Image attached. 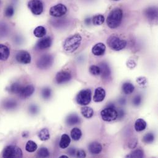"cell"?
<instances>
[{
    "mask_svg": "<svg viewBox=\"0 0 158 158\" xmlns=\"http://www.w3.org/2000/svg\"><path fill=\"white\" fill-rule=\"evenodd\" d=\"M124 17V11L122 8L115 7L108 14L106 18V24L111 29L118 28L122 23Z\"/></svg>",
    "mask_w": 158,
    "mask_h": 158,
    "instance_id": "6da1fadb",
    "label": "cell"
},
{
    "mask_svg": "<svg viewBox=\"0 0 158 158\" xmlns=\"http://www.w3.org/2000/svg\"><path fill=\"white\" fill-rule=\"evenodd\" d=\"M82 38L80 34H75L67 38L63 44L64 51L69 53H73L76 51L81 44Z\"/></svg>",
    "mask_w": 158,
    "mask_h": 158,
    "instance_id": "7a4b0ae2",
    "label": "cell"
},
{
    "mask_svg": "<svg viewBox=\"0 0 158 158\" xmlns=\"http://www.w3.org/2000/svg\"><path fill=\"white\" fill-rule=\"evenodd\" d=\"M106 43L109 48L114 51H121L127 46V41L125 40L116 35L110 36Z\"/></svg>",
    "mask_w": 158,
    "mask_h": 158,
    "instance_id": "3957f363",
    "label": "cell"
},
{
    "mask_svg": "<svg viewBox=\"0 0 158 158\" xmlns=\"http://www.w3.org/2000/svg\"><path fill=\"white\" fill-rule=\"evenodd\" d=\"M100 114L102 119L107 122L114 121L118 118V111L113 103L108 105L107 107L101 111Z\"/></svg>",
    "mask_w": 158,
    "mask_h": 158,
    "instance_id": "277c9868",
    "label": "cell"
},
{
    "mask_svg": "<svg viewBox=\"0 0 158 158\" xmlns=\"http://www.w3.org/2000/svg\"><path fill=\"white\" fill-rule=\"evenodd\" d=\"M23 153L22 150L14 145L7 146L5 149L2 154L3 158H22Z\"/></svg>",
    "mask_w": 158,
    "mask_h": 158,
    "instance_id": "5b68a950",
    "label": "cell"
},
{
    "mask_svg": "<svg viewBox=\"0 0 158 158\" xmlns=\"http://www.w3.org/2000/svg\"><path fill=\"white\" fill-rule=\"evenodd\" d=\"M92 92L90 89H83L81 90L77 96V102L78 104L82 106H86L91 101Z\"/></svg>",
    "mask_w": 158,
    "mask_h": 158,
    "instance_id": "8992f818",
    "label": "cell"
},
{
    "mask_svg": "<svg viewBox=\"0 0 158 158\" xmlns=\"http://www.w3.org/2000/svg\"><path fill=\"white\" fill-rule=\"evenodd\" d=\"M54 62V57L51 54H44L40 57L36 62V65L41 70L50 68Z\"/></svg>",
    "mask_w": 158,
    "mask_h": 158,
    "instance_id": "52a82bcc",
    "label": "cell"
},
{
    "mask_svg": "<svg viewBox=\"0 0 158 158\" xmlns=\"http://www.w3.org/2000/svg\"><path fill=\"white\" fill-rule=\"evenodd\" d=\"M28 7L35 15H41L44 10V5L41 0H30L28 3Z\"/></svg>",
    "mask_w": 158,
    "mask_h": 158,
    "instance_id": "ba28073f",
    "label": "cell"
},
{
    "mask_svg": "<svg viewBox=\"0 0 158 158\" xmlns=\"http://www.w3.org/2000/svg\"><path fill=\"white\" fill-rule=\"evenodd\" d=\"M67 7L63 4H57L50 8L49 14L51 16L55 17H60L66 14L67 12Z\"/></svg>",
    "mask_w": 158,
    "mask_h": 158,
    "instance_id": "9c48e42d",
    "label": "cell"
},
{
    "mask_svg": "<svg viewBox=\"0 0 158 158\" xmlns=\"http://www.w3.org/2000/svg\"><path fill=\"white\" fill-rule=\"evenodd\" d=\"M15 59L18 62L23 64H28L31 60L30 54L25 51H20L17 54Z\"/></svg>",
    "mask_w": 158,
    "mask_h": 158,
    "instance_id": "30bf717a",
    "label": "cell"
},
{
    "mask_svg": "<svg viewBox=\"0 0 158 158\" xmlns=\"http://www.w3.org/2000/svg\"><path fill=\"white\" fill-rule=\"evenodd\" d=\"M72 75L70 73L66 71H62L59 72L56 77V81L59 84H62L70 81L72 79Z\"/></svg>",
    "mask_w": 158,
    "mask_h": 158,
    "instance_id": "8fae6325",
    "label": "cell"
},
{
    "mask_svg": "<svg viewBox=\"0 0 158 158\" xmlns=\"http://www.w3.org/2000/svg\"><path fill=\"white\" fill-rule=\"evenodd\" d=\"M52 43V40L51 37L48 36L42 38L37 43L36 45V48L39 50H44L49 48Z\"/></svg>",
    "mask_w": 158,
    "mask_h": 158,
    "instance_id": "7c38bea8",
    "label": "cell"
},
{
    "mask_svg": "<svg viewBox=\"0 0 158 158\" xmlns=\"http://www.w3.org/2000/svg\"><path fill=\"white\" fill-rule=\"evenodd\" d=\"M35 92V87L32 85H28L27 86H23L19 95L20 97L26 98L30 97Z\"/></svg>",
    "mask_w": 158,
    "mask_h": 158,
    "instance_id": "4fadbf2b",
    "label": "cell"
},
{
    "mask_svg": "<svg viewBox=\"0 0 158 158\" xmlns=\"http://www.w3.org/2000/svg\"><path fill=\"white\" fill-rule=\"evenodd\" d=\"M105 45L102 43H98L94 46L92 49V52L95 56H102L105 54Z\"/></svg>",
    "mask_w": 158,
    "mask_h": 158,
    "instance_id": "5bb4252c",
    "label": "cell"
},
{
    "mask_svg": "<svg viewBox=\"0 0 158 158\" xmlns=\"http://www.w3.org/2000/svg\"><path fill=\"white\" fill-rule=\"evenodd\" d=\"M105 96H106V92L105 89L101 87H99L95 90V93H94L93 99L95 102H101L105 99Z\"/></svg>",
    "mask_w": 158,
    "mask_h": 158,
    "instance_id": "9a60e30c",
    "label": "cell"
},
{
    "mask_svg": "<svg viewBox=\"0 0 158 158\" xmlns=\"http://www.w3.org/2000/svg\"><path fill=\"white\" fill-rule=\"evenodd\" d=\"M100 69V75L103 79H108L111 75V70L106 63H102L98 66Z\"/></svg>",
    "mask_w": 158,
    "mask_h": 158,
    "instance_id": "2e32d148",
    "label": "cell"
},
{
    "mask_svg": "<svg viewBox=\"0 0 158 158\" xmlns=\"http://www.w3.org/2000/svg\"><path fill=\"white\" fill-rule=\"evenodd\" d=\"M88 150L93 155H98L102 151V146L97 142H94L89 145Z\"/></svg>",
    "mask_w": 158,
    "mask_h": 158,
    "instance_id": "e0dca14e",
    "label": "cell"
},
{
    "mask_svg": "<svg viewBox=\"0 0 158 158\" xmlns=\"http://www.w3.org/2000/svg\"><path fill=\"white\" fill-rule=\"evenodd\" d=\"M145 14L149 20H155L158 17L157 9L153 7H148L145 10Z\"/></svg>",
    "mask_w": 158,
    "mask_h": 158,
    "instance_id": "ac0fdd59",
    "label": "cell"
},
{
    "mask_svg": "<svg viewBox=\"0 0 158 158\" xmlns=\"http://www.w3.org/2000/svg\"><path fill=\"white\" fill-rule=\"evenodd\" d=\"M10 55L9 48L4 44H0V60H6Z\"/></svg>",
    "mask_w": 158,
    "mask_h": 158,
    "instance_id": "d6986e66",
    "label": "cell"
},
{
    "mask_svg": "<svg viewBox=\"0 0 158 158\" xmlns=\"http://www.w3.org/2000/svg\"><path fill=\"white\" fill-rule=\"evenodd\" d=\"M81 122V119L77 114L73 113L68 116L66 118V123L69 126H73L75 124H79Z\"/></svg>",
    "mask_w": 158,
    "mask_h": 158,
    "instance_id": "ffe728a7",
    "label": "cell"
},
{
    "mask_svg": "<svg viewBox=\"0 0 158 158\" xmlns=\"http://www.w3.org/2000/svg\"><path fill=\"white\" fill-rule=\"evenodd\" d=\"M71 139L69 135L63 134L61 137V139L59 143V146L62 149H65L68 148L70 144Z\"/></svg>",
    "mask_w": 158,
    "mask_h": 158,
    "instance_id": "44dd1931",
    "label": "cell"
},
{
    "mask_svg": "<svg viewBox=\"0 0 158 158\" xmlns=\"http://www.w3.org/2000/svg\"><path fill=\"white\" fill-rule=\"evenodd\" d=\"M134 127L137 132L143 131L147 127V123L143 119H138L135 123Z\"/></svg>",
    "mask_w": 158,
    "mask_h": 158,
    "instance_id": "7402d4cb",
    "label": "cell"
},
{
    "mask_svg": "<svg viewBox=\"0 0 158 158\" xmlns=\"http://www.w3.org/2000/svg\"><path fill=\"white\" fill-rule=\"evenodd\" d=\"M81 113L82 115L87 119L91 118L94 115V110L89 106H83L81 108Z\"/></svg>",
    "mask_w": 158,
    "mask_h": 158,
    "instance_id": "603a6c76",
    "label": "cell"
},
{
    "mask_svg": "<svg viewBox=\"0 0 158 158\" xmlns=\"http://www.w3.org/2000/svg\"><path fill=\"white\" fill-rule=\"evenodd\" d=\"M123 91L125 94H131L135 90V87L133 84L131 82H125L122 86Z\"/></svg>",
    "mask_w": 158,
    "mask_h": 158,
    "instance_id": "cb8c5ba5",
    "label": "cell"
},
{
    "mask_svg": "<svg viewBox=\"0 0 158 158\" xmlns=\"http://www.w3.org/2000/svg\"><path fill=\"white\" fill-rule=\"evenodd\" d=\"M38 137L42 141H46L50 139L49 131L47 128L41 129L38 133Z\"/></svg>",
    "mask_w": 158,
    "mask_h": 158,
    "instance_id": "d4e9b609",
    "label": "cell"
},
{
    "mask_svg": "<svg viewBox=\"0 0 158 158\" xmlns=\"http://www.w3.org/2000/svg\"><path fill=\"white\" fill-rule=\"evenodd\" d=\"M33 34L37 38H42L46 35V30L44 27L39 26L34 30Z\"/></svg>",
    "mask_w": 158,
    "mask_h": 158,
    "instance_id": "484cf974",
    "label": "cell"
},
{
    "mask_svg": "<svg viewBox=\"0 0 158 158\" xmlns=\"http://www.w3.org/2000/svg\"><path fill=\"white\" fill-rule=\"evenodd\" d=\"M92 22L94 25H101L105 22V17L102 14H97L93 17Z\"/></svg>",
    "mask_w": 158,
    "mask_h": 158,
    "instance_id": "4316f807",
    "label": "cell"
},
{
    "mask_svg": "<svg viewBox=\"0 0 158 158\" xmlns=\"http://www.w3.org/2000/svg\"><path fill=\"white\" fill-rule=\"evenodd\" d=\"M2 105L6 110H13L16 108L17 103L14 100H6Z\"/></svg>",
    "mask_w": 158,
    "mask_h": 158,
    "instance_id": "83f0119b",
    "label": "cell"
},
{
    "mask_svg": "<svg viewBox=\"0 0 158 158\" xmlns=\"http://www.w3.org/2000/svg\"><path fill=\"white\" fill-rule=\"evenodd\" d=\"M82 137V132L78 127L73 128L71 131V137L73 140L78 141Z\"/></svg>",
    "mask_w": 158,
    "mask_h": 158,
    "instance_id": "f1b7e54d",
    "label": "cell"
},
{
    "mask_svg": "<svg viewBox=\"0 0 158 158\" xmlns=\"http://www.w3.org/2000/svg\"><path fill=\"white\" fill-rule=\"evenodd\" d=\"M22 85H20L19 83L18 82H15L14 84H12L9 89V91L12 93V94H19V92H20L22 88Z\"/></svg>",
    "mask_w": 158,
    "mask_h": 158,
    "instance_id": "f546056e",
    "label": "cell"
},
{
    "mask_svg": "<svg viewBox=\"0 0 158 158\" xmlns=\"http://www.w3.org/2000/svg\"><path fill=\"white\" fill-rule=\"evenodd\" d=\"M37 148H38V146L36 143L32 140L28 141L26 144L25 150L29 153L35 152L37 150Z\"/></svg>",
    "mask_w": 158,
    "mask_h": 158,
    "instance_id": "4dcf8cb0",
    "label": "cell"
},
{
    "mask_svg": "<svg viewBox=\"0 0 158 158\" xmlns=\"http://www.w3.org/2000/svg\"><path fill=\"white\" fill-rule=\"evenodd\" d=\"M144 156V153L143 152L140 150V149H137L134 150V152H132L130 155H127V158H143Z\"/></svg>",
    "mask_w": 158,
    "mask_h": 158,
    "instance_id": "1f68e13d",
    "label": "cell"
},
{
    "mask_svg": "<svg viewBox=\"0 0 158 158\" xmlns=\"http://www.w3.org/2000/svg\"><path fill=\"white\" fill-rule=\"evenodd\" d=\"M155 140V135L153 133H148L143 138V142L147 144L152 143Z\"/></svg>",
    "mask_w": 158,
    "mask_h": 158,
    "instance_id": "d6a6232c",
    "label": "cell"
},
{
    "mask_svg": "<svg viewBox=\"0 0 158 158\" xmlns=\"http://www.w3.org/2000/svg\"><path fill=\"white\" fill-rule=\"evenodd\" d=\"M52 95V90L49 87H44L41 90V95L45 100H48L51 98Z\"/></svg>",
    "mask_w": 158,
    "mask_h": 158,
    "instance_id": "836d02e7",
    "label": "cell"
},
{
    "mask_svg": "<svg viewBox=\"0 0 158 158\" xmlns=\"http://www.w3.org/2000/svg\"><path fill=\"white\" fill-rule=\"evenodd\" d=\"M49 150L45 148H41L38 152V156L40 158H48L49 156Z\"/></svg>",
    "mask_w": 158,
    "mask_h": 158,
    "instance_id": "e575fe53",
    "label": "cell"
},
{
    "mask_svg": "<svg viewBox=\"0 0 158 158\" xmlns=\"http://www.w3.org/2000/svg\"><path fill=\"white\" fill-rule=\"evenodd\" d=\"M89 72L94 76L99 75H100V67L97 65H91L89 67Z\"/></svg>",
    "mask_w": 158,
    "mask_h": 158,
    "instance_id": "d590c367",
    "label": "cell"
},
{
    "mask_svg": "<svg viewBox=\"0 0 158 158\" xmlns=\"http://www.w3.org/2000/svg\"><path fill=\"white\" fill-rule=\"evenodd\" d=\"M4 14H5V15L6 17H12L14 15V7L12 6H8L6 9Z\"/></svg>",
    "mask_w": 158,
    "mask_h": 158,
    "instance_id": "8d00e7d4",
    "label": "cell"
},
{
    "mask_svg": "<svg viewBox=\"0 0 158 158\" xmlns=\"http://www.w3.org/2000/svg\"><path fill=\"white\" fill-rule=\"evenodd\" d=\"M142 102V97L140 95L135 96L132 100V103L134 106H139Z\"/></svg>",
    "mask_w": 158,
    "mask_h": 158,
    "instance_id": "74e56055",
    "label": "cell"
},
{
    "mask_svg": "<svg viewBox=\"0 0 158 158\" xmlns=\"http://www.w3.org/2000/svg\"><path fill=\"white\" fill-rule=\"evenodd\" d=\"M29 111L31 114H36L39 111V108L36 105H32L29 107Z\"/></svg>",
    "mask_w": 158,
    "mask_h": 158,
    "instance_id": "f35d334b",
    "label": "cell"
},
{
    "mask_svg": "<svg viewBox=\"0 0 158 158\" xmlns=\"http://www.w3.org/2000/svg\"><path fill=\"white\" fill-rule=\"evenodd\" d=\"M137 143H138V141L137 140V139H133L129 142V147L132 149L135 148L137 145Z\"/></svg>",
    "mask_w": 158,
    "mask_h": 158,
    "instance_id": "ab89813d",
    "label": "cell"
},
{
    "mask_svg": "<svg viewBox=\"0 0 158 158\" xmlns=\"http://www.w3.org/2000/svg\"><path fill=\"white\" fill-rule=\"evenodd\" d=\"M77 157H78V158H85V156H86V154H85V152H84V150H81L78 151L77 154Z\"/></svg>",
    "mask_w": 158,
    "mask_h": 158,
    "instance_id": "60d3db41",
    "label": "cell"
},
{
    "mask_svg": "<svg viewBox=\"0 0 158 158\" xmlns=\"http://www.w3.org/2000/svg\"><path fill=\"white\" fill-rule=\"evenodd\" d=\"M117 111H118V118H119V119H122L124 116V110L122 109H119L118 110H117Z\"/></svg>",
    "mask_w": 158,
    "mask_h": 158,
    "instance_id": "b9f144b4",
    "label": "cell"
},
{
    "mask_svg": "<svg viewBox=\"0 0 158 158\" xmlns=\"http://www.w3.org/2000/svg\"><path fill=\"white\" fill-rule=\"evenodd\" d=\"M68 152L70 156H74L76 153V149L73 147H72V148H69V150H68Z\"/></svg>",
    "mask_w": 158,
    "mask_h": 158,
    "instance_id": "7bdbcfd3",
    "label": "cell"
},
{
    "mask_svg": "<svg viewBox=\"0 0 158 158\" xmlns=\"http://www.w3.org/2000/svg\"><path fill=\"white\" fill-rule=\"evenodd\" d=\"M119 102L121 105H124L126 103V99L124 98H121L119 99Z\"/></svg>",
    "mask_w": 158,
    "mask_h": 158,
    "instance_id": "ee69618b",
    "label": "cell"
},
{
    "mask_svg": "<svg viewBox=\"0 0 158 158\" xmlns=\"http://www.w3.org/2000/svg\"><path fill=\"white\" fill-rule=\"evenodd\" d=\"M90 21H91V20H90V18L87 19H85V23H86V24H87V25H89V24H90Z\"/></svg>",
    "mask_w": 158,
    "mask_h": 158,
    "instance_id": "f6af8a7d",
    "label": "cell"
},
{
    "mask_svg": "<svg viewBox=\"0 0 158 158\" xmlns=\"http://www.w3.org/2000/svg\"><path fill=\"white\" fill-rule=\"evenodd\" d=\"M60 158H68V156H65V155H63V156H61L60 157Z\"/></svg>",
    "mask_w": 158,
    "mask_h": 158,
    "instance_id": "bcb514c9",
    "label": "cell"
},
{
    "mask_svg": "<svg viewBox=\"0 0 158 158\" xmlns=\"http://www.w3.org/2000/svg\"><path fill=\"white\" fill-rule=\"evenodd\" d=\"M113 1H119V0H113Z\"/></svg>",
    "mask_w": 158,
    "mask_h": 158,
    "instance_id": "7dc6e473",
    "label": "cell"
}]
</instances>
